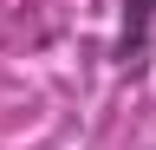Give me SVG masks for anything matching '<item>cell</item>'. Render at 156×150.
Masks as SVG:
<instances>
[{
	"instance_id": "1",
	"label": "cell",
	"mask_w": 156,
	"mask_h": 150,
	"mask_svg": "<svg viewBox=\"0 0 156 150\" xmlns=\"http://www.w3.org/2000/svg\"><path fill=\"white\" fill-rule=\"evenodd\" d=\"M150 39H156V0H124V33H117L111 59L124 65V72H136L143 52H150Z\"/></svg>"
}]
</instances>
